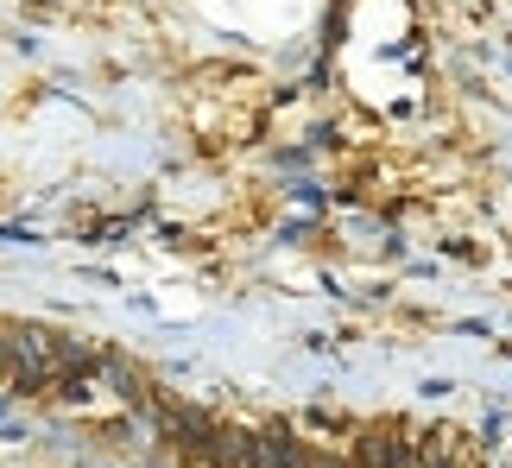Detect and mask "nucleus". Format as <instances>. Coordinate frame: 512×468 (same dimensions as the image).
I'll return each instance as SVG.
<instances>
[{"label":"nucleus","mask_w":512,"mask_h":468,"mask_svg":"<svg viewBox=\"0 0 512 468\" xmlns=\"http://www.w3.org/2000/svg\"><path fill=\"white\" fill-rule=\"evenodd\" d=\"M0 424H13V399L7 393H0Z\"/></svg>","instance_id":"obj_1"}]
</instances>
